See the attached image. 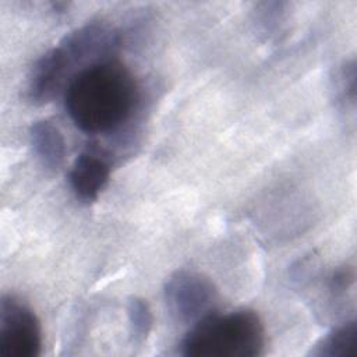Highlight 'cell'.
Wrapping results in <instances>:
<instances>
[{"label": "cell", "instance_id": "cell-1", "mask_svg": "<svg viewBox=\"0 0 357 357\" xmlns=\"http://www.w3.org/2000/svg\"><path fill=\"white\" fill-rule=\"evenodd\" d=\"M138 98V85L131 71L107 59L81 70L64 89L66 112L86 134L119 128L132 114Z\"/></svg>", "mask_w": 357, "mask_h": 357}, {"label": "cell", "instance_id": "cell-2", "mask_svg": "<svg viewBox=\"0 0 357 357\" xmlns=\"http://www.w3.org/2000/svg\"><path fill=\"white\" fill-rule=\"evenodd\" d=\"M119 42V32L100 21L75 28L32 66L26 85L28 99L35 105L47 103L81 70L106 60L105 56L113 52Z\"/></svg>", "mask_w": 357, "mask_h": 357}, {"label": "cell", "instance_id": "cell-3", "mask_svg": "<svg viewBox=\"0 0 357 357\" xmlns=\"http://www.w3.org/2000/svg\"><path fill=\"white\" fill-rule=\"evenodd\" d=\"M265 328L252 310L209 314L195 322L181 340L187 357H255L262 354Z\"/></svg>", "mask_w": 357, "mask_h": 357}, {"label": "cell", "instance_id": "cell-4", "mask_svg": "<svg viewBox=\"0 0 357 357\" xmlns=\"http://www.w3.org/2000/svg\"><path fill=\"white\" fill-rule=\"evenodd\" d=\"M163 293L172 317L181 324L191 325L212 314L218 300L213 282L194 271H177L170 275Z\"/></svg>", "mask_w": 357, "mask_h": 357}, {"label": "cell", "instance_id": "cell-5", "mask_svg": "<svg viewBox=\"0 0 357 357\" xmlns=\"http://www.w3.org/2000/svg\"><path fill=\"white\" fill-rule=\"evenodd\" d=\"M42 331L35 312L14 296L0 298V357H36Z\"/></svg>", "mask_w": 357, "mask_h": 357}, {"label": "cell", "instance_id": "cell-6", "mask_svg": "<svg viewBox=\"0 0 357 357\" xmlns=\"http://www.w3.org/2000/svg\"><path fill=\"white\" fill-rule=\"evenodd\" d=\"M109 178V163L103 158L91 152L81 153L74 160L68 173V181L73 192L84 202L96 201Z\"/></svg>", "mask_w": 357, "mask_h": 357}, {"label": "cell", "instance_id": "cell-7", "mask_svg": "<svg viewBox=\"0 0 357 357\" xmlns=\"http://www.w3.org/2000/svg\"><path fill=\"white\" fill-rule=\"evenodd\" d=\"M29 142L35 156L46 169H57L66 156V142L60 130L47 120H38L29 128Z\"/></svg>", "mask_w": 357, "mask_h": 357}, {"label": "cell", "instance_id": "cell-8", "mask_svg": "<svg viewBox=\"0 0 357 357\" xmlns=\"http://www.w3.org/2000/svg\"><path fill=\"white\" fill-rule=\"evenodd\" d=\"M357 353V322L354 319L332 329L310 350L315 357H349Z\"/></svg>", "mask_w": 357, "mask_h": 357}, {"label": "cell", "instance_id": "cell-9", "mask_svg": "<svg viewBox=\"0 0 357 357\" xmlns=\"http://www.w3.org/2000/svg\"><path fill=\"white\" fill-rule=\"evenodd\" d=\"M127 318L130 331L135 342H144L152 329L153 317L146 300L141 297L130 298L127 304Z\"/></svg>", "mask_w": 357, "mask_h": 357}, {"label": "cell", "instance_id": "cell-10", "mask_svg": "<svg viewBox=\"0 0 357 357\" xmlns=\"http://www.w3.org/2000/svg\"><path fill=\"white\" fill-rule=\"evenodd\" d=\"M336 91L343 99L354 103L356 99V64L354 60L344 61L336 74Z\"/></svg>", "mask_w": 357, "mask_h": 357}, {"label": "cell", "instance_id": "cell-11", "mask_svg": "<svg viewBox=\"0 0 357 357\" xmlns=\"http://www.w3.org/2000/svg\"><path fill=\"white\" fill-rule=\"evenodd\" d=\"M353 282H354V269L346 265L333 271L332 276L329 278V289L336 294L344 293L353 284Z\"/></svg>", "mask_w": 357, "mask_h": 357}]
</instances>
